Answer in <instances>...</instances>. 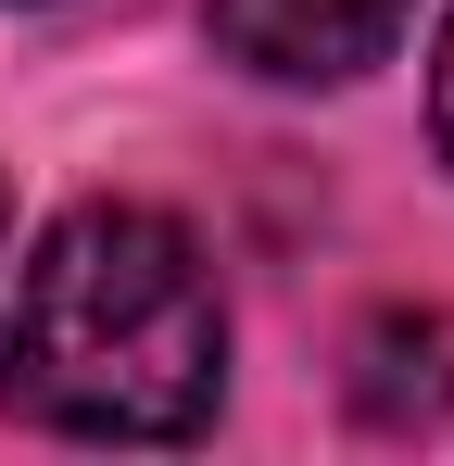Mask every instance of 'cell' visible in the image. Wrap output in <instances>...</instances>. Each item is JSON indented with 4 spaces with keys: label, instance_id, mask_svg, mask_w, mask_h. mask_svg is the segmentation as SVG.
<instances>
[{
    "label": "cell",
    "instance_id": "1",
    "mask_svg": "<svg viewBox=\"0 0 454 466\" xmlns=\"http://www.w3.org/2000/svg\"><path fill=\"white\" fill-rule=\"evenodd\" d=\"M227 390V303L202 239L151 202H76L0 315V403L64 441H190Z\"/></svg>",
    "mask_w": 454,
    "mask_h": 466
},
{
    "label": "cell",
    "instance_id": "2",
    "mask_svg": "<svg viewBox=\"0 0 454 466\" xmlns=\"http://www.w3.org/2000/svg\"><path fill=\"white\" fill-rule=\"evenodd\" d=\"M404 13L417 0H202L215 51L240 76H265V88H341L366 64H391Z\"/></svg>",
    "mask_w": 454,
    "mask_h": 466
},
{
    "label": "cell",
    "instance_id": "3",
    "mask_svg": "<svg viewBox=\"0 0 454 466\" xmlns=\"http://www.w3.org/2000/svg\"><path fill=\"white\" fill-rule=\"evenodd\" d=\"M454 403V328L442 315H378L354 353V416L366 429H429Z\"/></svg>",
    "mask_w": 454,
    "mask_h": 466
},
{
    "label": "cell",
    "instance_id": "4",
    "mask_svg": "<svg viewBox=\"0 0 454 466\" xmlns=\"http://www.w3.org/2000/svg\"><path fill=\"white\" fill-rule=\"evenodd\" d=\"M429 139H442V164H454V13H442V51H429Z\"/></svg>",
    "mask_w": 454,
    "mask_h": 466
},
{
    "label": "cell",
    "instance_id": "5",
    "mask_svg": "<svg viewBox=\"0 0 454 466\" xmlns=\"http://www.w3.org/2000/svg\"><path fill=\"white\" fill-rule=\"evenodd\" d=\"M0 228H13V215H0Z\"/></svg>",
    "mask_w": 454,
    "mask_h": 466
}]
</instances>
